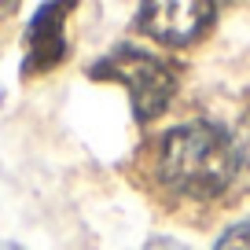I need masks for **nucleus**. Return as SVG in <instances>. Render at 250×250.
I'll list each match as a JSON object with an SVG mask.
<instances>
[{
    "instance_id": "7",
    "label": "nucleus",
    "mask_w": 250,
    "mask_h": 250,
    "mask_svg": "<svg viewBox=\"0 0 250 250\" xmlns=\"http://www.w3.org/2000/svg\"><path fill=\"white\" fill-rule=\"evenodd\" d=\"M144 250H191V247H188V243H180V239H169V235H155Z\"/></svg>"
},
{
    "instance_id": "1",
    "label": "nucleus",
    "mask_w": 250,
    "mask_h": 250,
    "mask_svg": "<svg viewBox=\"0 0 250 250\" xmlns=\"http://www.w3.org/2000/svg\"><path fill=\"white\" fill-rule=\"evenodd\" d=\"M155 173L177 195L213 199L235 177V147L217 125L188 122L158 140Z\"/></svg>"
},
{
    "instance_id": "3",
    "label": "nucleus",
    "mask_w": 250,
    "mask_h": 250,
    "mask_svg": "<svg viewBox=\"0 0 250 250\" xmlns=\"http://www.w3.org/2000/svg\"><path fill=\"white\" fill-rule=\"evenodd\" d=\"M213 22V8L203 0H158L140 8V30L162 44L184 48Z\"/></svg>"
},
{
    "instance_id": "6",
    "label": "nucleus",
    "mask_w": 250,
    "mask_h": 250,
    "mask_svg": "<svg viewBox=\"0 0 250 250\" xmlns=\"http://www.w3.org/2000/svg\"><path fill=\"white\" fill-rule=\"evenodd\" d=\"M235 162H243L250 169V110L243 114V122H239V136H235Z\"/></svg>"
},
{
    "instance_id": "4",
    "label": "nucleus",
    "mask_w": 250,
    "mask_h": 250,
    "mask_svg": "<svg viewBox=\"0 0 250 250\" xmlns=\"http://www.w3.org/2000/svg\"><path fill=\"white\" fill-rule=\"evenodd\" d=\"M62 8L48 4L37 11L30 26V59H26V70H52L55 62L66 55V37H62Z\"/></svg>"
},
{
    "instance_id": "5",
    "label": "nucleus",
    "mask_w": 250,
    "mask_h": 250,
    "mask_svg": "<svg viewBox=\"0 0 250 250\" xmlns=\"http://www.w3.org/2000/svg\"><path fill=\"white\" fill-rule=\"evenodd\" d=\"M213 250H250V217L235 221L232 228H225L221 239L213 243Z\"/></svg>"
},
{
    "instance_id": "2",
    "label": "nucleus",
    "mask_w": 250,
    "mask_h": 250,
    "mask_svg": "<svg viewBox=\"0 0 250 250\" xmlns=\"http://www.w3.org/2000/svg\"><path fill=\"white\" fill-rule=\"evenodd\" d=\"M92 78L100 81H118V85L129 88V100H133V114L140 122H151L166 110V103L173 100V78L169 62H162L158 55L144 52L136 44H114L100 62H92Z\"/></svg>"
}]
</instances>
